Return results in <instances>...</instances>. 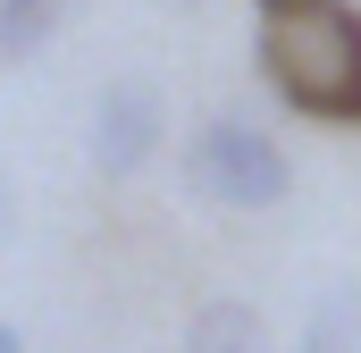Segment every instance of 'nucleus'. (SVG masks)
Listing matches in <instances>:
<instances>
[{"label":"nucleus","instance_id":"2","mask_svg":"<svg viewBox=\"0 0 361 353\" xmlns=\"http://www.w3.org/2000/svg\"><path fill=\"white\" fill-rule=\"evenodd\" d=\"M185 176H193L202 202H227V210H269V202H286V185H294L277 135H261L252 118H210L193 135V152H185Z\"/></svg>","mask_w":361,"mask_h":353},{"label":"nucleus","instance_id":"3","mask_svg":"<svg viewBox=\"0 0 361 353\" xmlns=\"http://www.w3.org/2000/svg\"><path fill=\"white\" fill-rule=\"evenodd\" d=\"M160 135H169V101L160 85H143V76H118V85L92 101V176H143L152 169V152H160Z\"/></svg>","mask_w":361,"mask_h":353},{"label":"nucleus","instance_id":"4","mask_svg":"<svg viewBox=\"0 0 361 353\" xmlns=\"http://www.w3.org/2000/svg\"><path fill=\"white\" fill-rule=\"evenodd\" d=\"M185 353H269V320L244 294H210L185 320Z\"/></svg>","mask_w":361,"mask_h":353},{"label":"nucleus","instance_id":"5","mask_svg":"<svg viewBox=\"0 0 361 353\" xmlns=\"http://www.w3.org/2000/svg\"><path fill=\"white\" fill-rule=\"evenodd\" d=\"M85 0H0V59H34L59 42V25L76 17Z\"/></svg>","mask_w":361,"mask_h":353},{"label":"nucleus","instance_id":"7","mask_svg":"<svg viewBox=\"0 0 361 353\" xmlns=\"http://www.w3.org/2000/svg\"><path fill=\"white\" fill-rule=\"evenodd\" d=\"M17 236V193H8V176H0V244Z\"/></svg>","mask_w":361,"mask_h":353},{"label":"nucleus","instance_id":"8","mask_svg":"<svg viewBox=\"0 0 361 353\" xmlns=\"http://www.w3.org/2000/svg\"><path fill=\"white\" fill-rule=\"evenodd\" d=\"M0 353H25V337H17V328H8V320H0Z\"/></svg>","mask_w":361,"mask_h":353},{"label":"nucleus","instance_id":"1","mask_svg":"<svg viewBox=\"0 0 361 353\" xmlns=\"http://www.w3.org/2000/svg\"><path fill=\"white\" fill-rule=\"evenodd\" d=\"M261 76L286 109L361 126V8L353 0H252Z\"/></svg>","mask_w":361,"mask_h":353},{"label":"nucleus","instance_id":"6","mask_svg":"<svg viewBox=\"0 0 361 353\" xmlns=\"http://www.w3.org/2000/svg\"><path fill=\"white\" fill-rule=\"evenodd\" d=\"M294 353H361V286H328L302 320Z\"/></svg>","mask_w":361,"mask_h":353}]
</instances>
